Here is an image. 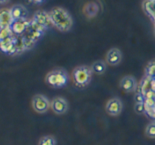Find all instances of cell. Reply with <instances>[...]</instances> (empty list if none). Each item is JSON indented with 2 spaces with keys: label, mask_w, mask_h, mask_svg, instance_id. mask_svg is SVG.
<instances>
[{
  "label": "cell",
  "mask_w": 155,
  "mask_h": 145,
  "mask_svg": "<svg viewBox=\"0 0 155 145\" xmlns=\"http://www.w3.org/2000/svg\"><path fill=\"white\" fill-rule=\"evenodd\" d=\"M51 17L52 24L59 31L67 32L72 28L73 25V19H72L70 13L65 10L62 7H54L49 12Z\"/></svg>",
  "instance_id": "6da1fadb"
},
{
  "label": "cell",
  "mask_w": 155,
  "mask_h": 145,
  "mask_svg": "<svg viewBox=\"0 0 155 145\" xmlns=\"http://www.w3.org/2000/svg\"><path fill=\"white\" fill-rule=\"evenodd\" d=\"M43 33L44 29L40 27L33 19L31 21H29L27 28H26V30L22 36V40L23 43H24L25 49H29V47H31L35 42H37L41 38V36L43 35Z\"/></svg>",
  "instance_id": "7a4b0ae2"
},
{
  "label": "cell",
  "mask_w": 155,
  "mask_h": 145,
  "mask_svg": "<svg viewBox=\"0 0 155 145\" xmlns=\"http://www.w3.org/2000/svg\"><path fill=\"white\" fill-rule=\"evenodd\" d=\"M92 74H93V72L91 70V67L85 66V65L76 67L72 72L74 84L79 88L86 87L90 83Z\"/></svg>",
  "instance_id": "3957f363"
},
{
  "label": "cell",
  "mask_w": 155,
  "mask_h": 145,
  "mask_svg": "<svg viewBox=\"0 0 155 145\" xmlns=\"http://www.w3.org/2000/svg\"><path fill=\"white\" fill-rule=\"evenodd\" d=\"M45 81L49 86L53 88L64 87L68 82V74L64 69H55L48 72L45 76Z\"/></svg>",
  "instance_id": "277c9868"
},
{
  "label": "cell",
  "mask_w": 155,
  "mask_h": 145,
  "mask_svg": "<svg viewBox=\"0 0 155 145\" xmlns=\"http://www.w3.org/2000/svg\"><path fill=\"white\" fill-rule=\"evenodd\" d=\"M32 107L37 113H45L50 108V101L43 94H36L32 97Z\"/></svg>",
  "instance_id": "5b68a950"
},
{
  "label": "cell",
  "mask_w": 155,
  "mask_h": 145,
  "mask_svg": "<svg viewBox=\"0 0 155 145\" xmlns=\"http://www.w3.org/2000/svg\"><path fill=\"white\" fill-rule=\"evenodd\" d=\"M33 20L37 23V24L42 27L45 30V29H48L53 26L51 21V17L49 12H46L44 10H38L34 13L33 16Z\"/></svg>",
  "instance_id": "8992f818"
},
{
  "label": "cell",
  "mask_w": 155,
  "mask_h": 145,
  "mask_svg": "<svg viewBox=\"0 0 155 145\" xmlns=\"http://www.w3.org/2000/svg\"><path fill=\"white\" fill-rule=\"evenodd\" d=\"M50 107L55 114L62 115L68 110V103L63 97H55L50 102Z\"/></svg>",
  "instance_id": "52a82bcc"
},
{
  "label": "cell",
  "mask_w": 155,
  "mask_h": 145,
  "mask_svg": "<svg viewBox=\"0 0 155 145\" xmlns=\"http://www.w3.org/2000/svg\"><path fill=\"white\" fill-rule=\"evenodd\" d=\"M123 108V104H122L121 100L119 98H111L108 100L106 106H105V110L110 116H118Z\"/></svg>",
  "instance_id": "ba28073f"
},
{
  "label": "cell",
  "mask_w": 155,
  "mask_h": 145,
  "mask_svg": "<svg viewBox=\"0 0 155 145\" xmlns=\"http://www.w3.org/2000/svg\"><path fill=\"white\" fill-rule=\"evenodd\" d=\"M119 86L124 92H126V93H131V92H134L137 90L138 83H137V80L133 76L127 75V76H124L120 80Z\"/></svg>",
  "instance_id": "9c48e42d"
},
{
  "label": "cell",
  "mask_w": 155,
  "mask_h": 145,
  "mask_svg": "<svg viewBox=\"0 0 155 145\" xmlns=\"http://www.w3.org/2000/svg\"><path fill=\"white\" fill-rule=\"evenodd\" d=\"M122 60V53L118 48H111L106 54V63L110 66H117Z\"/></svg>",
  "instance_id": "30bf717a"
},
{
  "label": "cell",
  "mask_w": 155,
  "mask_h": 145,
  "mask_svg": "<svg viewBox=\"0 0 155 145\" xmlns=\"http://www.w3.org/2000/svg\"><path fill=\"white\" fill-rule=\"evenodd\" d=\"M29 21H27V18L25 19H16L12 21V24L10 25V30L13 34L15 35H23L25 32L26 28L28 26Z\"/></svg>",
  "instance_id": "8fae6325"
},
{
  "label": "cell",
  "mask_w": 155,
  "mask_h": 145,
  "mask_svg": "<svg viewBox=\"0 0 155 145\" xmlns=\"http://www.w3.org/2000/svg\"><path fill=\"white\" fill-rule=\"evenodd\" d=\"M13 18L11 16L10 9L3 8L0 9V29L9 28L12 24Z\"/></svg>",
  "instance_id": "7c38bea8"
},
{
  "label": "cell",
  "mask_w": 155,
  "mask_h": 145,
  "mask_svg": "<svg viewBox=\"0 0 155 145\" xmlns=\"http://www.w3.org/2000/svg\"><path fill=\"white\" fill-rule=\"evenodd\" d=\"M11 16L13 20L16 19H25L27 18V9L21 4H15L10 8Z\"/></svg>",
  "instance_id": "4fadbf2b"
},
{
  "label": "cell",
  "mask_w": 155,
  "mask_h": 145,
  "mask_svg": "<svg viewBox=\"0 0 155 145\" xmlns=\"http://www.w3.org/2000/svg\"><path fill=\"white\" fill-rule=\"evenodd\" d=\"M83 12L87 18H93L98 14V12H99V5L95 1L88 2L84 6Z\"/></svg>",
  "instance_id": "5bb4252c"
},
{
  "label": "cell",
  "mask_w": 155,
  "mask_h": 145,
  "mask_svg": "<svg viewBox=\"0 0 155 145\" xmlns=\"http://www.w3.org/2000/svg\"><path fill=\"white\" fill-rule=\"evenodd\" d=\"M106 68H107V63H106V61H103V60H97L91 65L92 72L97 75L104 74V72L106 71Z\"/></svg>",
  "instance_id": "9a60e30c"
},
{
  "label": "cell",
  "mask_w": 155,
  "mask_h": 145,
  "mask_svg": "<svg viewBox=\"0 0 155 145\" xmlns=\"http://www.w3.org/2000/svg\"><path fill=\"white\" fill-rule=\"evenodd\" d=\"M145 135L151 139L155 138V120H152L147 124L146 128H145Z\"/></svg>",
  "instance_id": "2e32d148"
},
{
  "label": "cell",
  "mask_w": 155,
  "mask_h": 145,
  "mask_svg": "<svg viewBox=\"0 0 155 145\" xmlns=\"http://www.w3.org/2000/svg\"><path fill=\"white\" fill-rule=\"evenodd\" d=\"M38 145H56V140L51 135H45L40 138Z\"/></svg>",
  "instance_id": "e0dca14e"
},
{
  "label": "cell",
  "mask_w": 155,
  "mask_h": 145,
  "mask_svg": "<svg viewBox=\"0 0 155 145\" xmlns=\"http://www.w3.org/2000/svg\"><path fill=\"white\" fill-rule=\"evenodd\" d=\"M134 111L137 114H143L145 111V104L144 102H139V103H135L134 105Z\"/></svg>",
  "instance_id": "ac0fdd59"
},
{
  "label": "cell",
  "mask_w": 155,
  "mask_h": 145,
  "mask_svg": "<svg viewBox=\"0 0 155 145\" xmlns=\"http://www.w3.org/2000/svg\"><path fill=\"white\" fill-rule=\"evenodd\" d=\"M134 100H135V103H139V102H144V96L141 94V92L138 91L136 95L134 97Z\"/></svg>",
  "instance_id": "d6986e66"
},
{
  "label": "cell",
  "mask_w": 155,
  "mask_h": 145,
  "mask_svg": "<svg viewBox=\"0 0 155 145\" xmlns=\"http://www.w3.org/2000/svg\"><path fill=\"white\" fill-rule=\"evenodd\" d=\"M8 0H0V3H6Z\"/></svg>",
  "instance_id": "ffe728a7"
}]
</instances>
